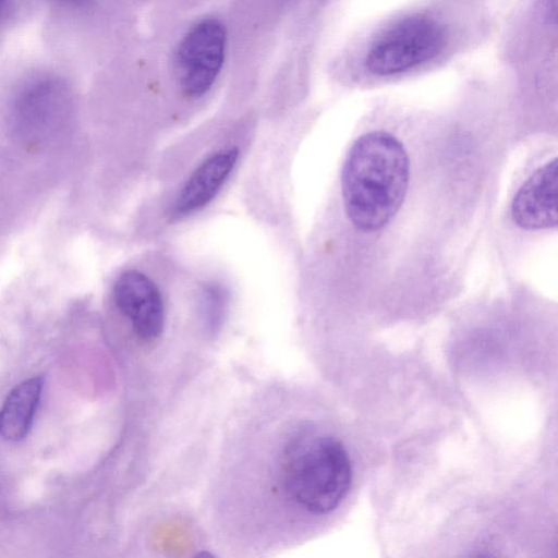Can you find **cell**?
Here are the masks:
<instances>
[{"instance_id":"obj_8","label":"cell","mask_w":558,"mask_h":558,"mask_svg":"<svg viewBox=\"0 0 558 558\" xmlns=\"http://www.w3.org/2000/svg\"><path fill=\"white\" fill-rule=\"evenodd\" d=\"M238 159L236 147L219 150L204 159L177 194L170 218L181 219L206 207L228 180Z\"/></svg>"},{"instance_id":"obj_4","label":"cell","mask_w":558,"mask_h":558,"mask_svg":"<svg viewBox=\"0 0 558 558\" xmlns=\"http://www.w3.org/2000/svg\"><path fill=\"white\" fill-rule=\"evenodd\" d=\"M227 29L223 23L207 17L195 23L180 40L174 70L181 92L189 98L206 94L225 61Z\"/></svg>"},{"instance_id":"obj_3","label":"cell","mask_w":558,"mask_h":558,"mask_svg":"<svg viewBox=\"0 0 558 558\" xmlns=\"http://www.w3.org/2000/svg\"><path fill=\"white\" fill-rule=\"evenodd\" d=\"M442 25L425 14L407 16L380 35L365 57L367 70L389 76L434 59L445 46Z\"/></svg>"},{"instance_id":"obj_7","label":"cell","mask_w":558,"mask_h":558,"mask_svg":"<svg viewBox=\"0 0 558 558\" xmlns=\"http://www.w3.org/2000/svg\"><path fill=\"white\" fill-rule=\"evenodd\" d=\"M558 161L538 168L519 189L511 205L514 222L524 229L554 228L558 222Z\"/></svg>"},{"instance_id":"obj_2","label":"cell","mask_w":558,"mask_h":558,"mask_svg":"<svg viewBox=\"0 0 558 558\" xmlns=\"http://www.w3.org/2000/svg\"><path fill=\"white\" fill-rule=\"evenodd\" d=\"M409 177L407 150L395 135L385 131L361 135L347 155L341 177L351 223L364 232L385 227L404 201Z\"/></svg>"},{"instance_id":"obj_11","label":"cell","mask_w":558,"mask_h":558,"mask_svg":"<svg viewBox=\"0 0 558 558\" xmlns=\"http://www.w3.org/2000/svg\"><path fill=\"white\" fill-rule=\"evenodd\" d=\"M60 3L68 4V5H80L83 3H86L88 0H56Z\"/></svg>"},{"instance_id":"obj_9","label":"cell","mask_w":558,"mask_h":558,"mask_svg":"<svg viewBox=\"0 0 558 558\" xmlns=\"http://www.w3.org/2000/svg\"><path fill=\"white\" fill-rule=\"evenodd\" d=\"M44 380L34 376L17 384L0 409V436L9 441L24 438L34 420Z\"/></svg>"},{"instance_id":"obj_10","label":"cell","mask_w":558,"mask_h":558,"mask_svg":"<svg viewBox=\"0 0 558 558\" xmlns=\"http://www.w3.org/2000/svg\"><path fill=\"white\" fill-rule=\"evenodd\" d=\"M226 304V293L216 284H207L202 291V311L205 324L215 329L221 322Z\"/></svg>"},{"instance_id":"obj_1","label":"cell","mask_w":558,"mask_h":558,"mask_svg":"<svg viewBox=\"0 0 558 558\" xmlns=\"http://www.w3.org/2000/svg\"><path fill=\"white\" fill-rule=\"evenodd\" d=\"M351 482L347 449L300 411L292 383L265 381L223 432L206 495L211 539L230 557L286 551L340 506Z\"/></svg>"},{"instance_id":"obj_6","label":"cell","mask_w":558,"mask_h":558,"mask_svg":"<svg viewBox=\"0 0 558 558\" xmlns=\"http://www.w3.org/2000/svg\"><path fill=\"white\" fill-rule=\"evenodd\" d=\"M71 94L59 77L43 76L26 84L15 97L11 121L14 132L26 142H41L68 120Z\"/></svg>"},{"instance_id":"obj_5","label":"cell","mask_w":558,"mask_h":558,"mask_svg":"<svg viewBox=\"0 0 558 558\" xmlns=\"http://www.w3.org/2000/svg\"><path fill=\"white\" fill-rule=\"evenodd\" d=\"M112 299L130 326L141 361L143 352L155 349L166 331L167 313L162 294L146 274L129 269L116 279Z\"/></svg>"},{"instance_id":"obj_12","label":"cell","mask_w":558,"mask_h":558,"mask_svg":"<svg viewBox=\"0 0 558 558\" xmlns=\"http://www.w3.org/2000/svg\"><path fill=\"white\" fill-rule=\"evenodd\" d=\"M2 10H3V0H0V16H1Z\"/></svg>"}]
</instances>
